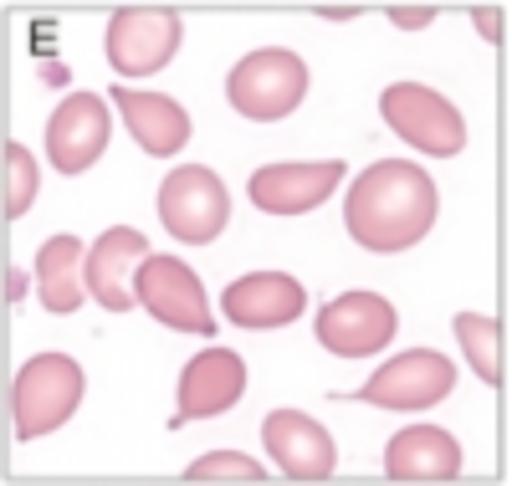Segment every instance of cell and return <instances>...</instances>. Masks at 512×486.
<instances>
[{"mask_svg": "<svg viewBox=\"0 0 512 486\" xmlns=\"http://www.w3.org/2000/svg\"><path fill=\"white\" fill-rule=\"evenodd\" d=\"M436 210H441L436 180L420 164L379 159L354 180V190L344 200V226L364 251L390 256V251L420 246L425 231L436 226Z\"/></svg>", "mask_w": 512, "mask_h": 486, "instance_id": "6da1fadb", "label": "cell"}, {"mask_svg": "<svg viewBox=\"0 0 512 486\" xmlns=\"http://www.w3.org/2000/svg\"><path fill=\"white\" fill-rule=\"evenodd\" d=\"M82 389H88V379H82L77 359H67V353H36V359H26L16 374V389H11L16 440H41V435L62 430L82 405Z\"/></svg>", "mask_w": 512, "mask_h": 486, "instance_id": "7a4b0ae2", "label": "cell"}, {"mask_svg": "<svg viewBox=\"0 0 512 486\" xmlns=\"http://www.w3.org/2000/svg\"><path fill=\"white\" fill-rule=\"evenodd\" d=\"M226 98L241 118L256 123H277L287 113H297V103L308 98V62L297 52L267 47V52H251L231 67L226 77Z\"/></svg>", "mask_w": 512, "mask_h": 486, "instance_id": "3957f363", "label": "cell"}, {"mask_svg": "<svg viewBox=\"0 0 512 486\" xmlns=\"http://www.w3.org/2000/svg\"><path fill=\"white\" fill-rule=\"evenodd\" d=\"M379 113L395 128V139H405L410 149L431 154V159H456L466 149V118L420 82H390L379 93Z\"/></svg>", "mask_w": 512, "mask_h": 486, "instance_id": "277c9868", "label": "cell"}, {"mask_svg": "<svg viewBox=\"0 0 512 486\" xmlns=\"http://www.w3.org/2000/svg\"><path fill=\"white\" fill-rule=\"evenodd\" d=\"M159 220L180 246H210L216 241L231 220V195L216 180V169L185 164V169L169 174L159 185Z\"/></svg>", "mask_w": 512, "mask_h": 486, "instance_id": "5b68a950", "label": "cell"}, {"mask_svg": "<svg viewBox=\"0 0 512 486\" xmlns=\"http://www.w3.org/2000/svg\"><path fill=\"white\" fill-rule=\"evenodd\" d=\"M134 297L139 307L159 323V328H175V333H216V318H210V302L200 277L175 256H144L139 272H134Z\"/></svg>", "mask_w": 512, "mask_h": 486, "instance_id": "8992f818", "label": "cell"}, {"mask_svg": "<svg viewBox=\"0 0 512 486\" xmlns=\"http://www.w3.org/2000/svg\"><path fill=\"white\" fill-rule=\"evenodd\" d=\"M456 384V369L446 353L436 348H410L400 359H390L384 369H374V379L354 394L359 405H379V410H436Z\"/></svg>", "mask_w": 512, "mask_h": 486, "instance_id": "52a82bcc", "label": "cell"}, {"mask_svg": "<svg viewBox=\"0 0 512 486\" xmlns=\"http://www.w3.org/2000/svg\"><path fill=\"white\" fill-rule=\"evenodd\" d=\"M395 333H400V313L379 292H344L323 302L318 313V343L338 359H369V353L390 348Z\"/></svg>", "mask_w": 512, "mask_h": 486, "instance_id": "ba28073f", "label": "cell"}, {"mask_svg": "<svg viewBox=\"0 0 512 486\" xmlns=\"http://www.w3.org/2000/svg\"><path fill=\"white\" fill-rule=\"evenodd\" d=\"M185 41V21L175 11H159V6H144V11H113L108 21V62L118 77H154L159 67L175 62Z\"/></svg>", "mask_w": 512, "mask_h": 486, "instance_id": "9c48e42d", "label": "cell"}, {"mask_svg": "<svg viewBox=\"0 0 512 486\" xmlns=\"http://www.w3.org/2000/svg\"><path fill=\"white\" fill-rule=\"evenodd\" d=\"M338 180H344V159H313V164H267L251 174V205L267 215H308L318 210Z\"/></svg>", "mask_w": 512, "mask_h": 486, "instance_id": "30bf717a", "label": "cell"}, {"mask_svg": "<svg viewBox=\"0 0 512 486\" xmlns=\"http://www.w3.org/2000/svg\"><path fill=\"white\" fill-rule=\"evenodd\" d=\"M108 134H113V123H108V103L98 93L62 98V108L47 123V159H52V169L57 174H82L93 159H103Z\"/></svg>", "mask_w": 512, "mask_h": 486, "instance_id": "8fae6325", "label": "cell"}, {"mask_svg": "<svg viewBox=\"0 0 512 486\" xmlns=\"http://www.w3.org/2000/svg\"><path fill=\"white\" fill-rule=\"evenodd\" d=\"M241 389H246V364H241V353L231 348H205L195 353V359L185 364L180 374V410L169 425H190V420H210V415H226L236 410L241 400Z\"/></svg>", "mask_w": 512, "mask_h": 486, "instance_id": "7c38bea8", "label": "cell"}, {"mask_svg": "<svg viewBox=\"0 0 512 486\" xmlns=\"http://www.w3.org/2000/svg\"><path fill=\"white\" fill-rule=\"evenodd\" d=\"M303 307H308V292L287 272H251V277H241L221 292V313L246 333L287 328V323H297Z\"/></svg>", "mask_w": 512, "mask_h": 486, "instance_id": "4fadbf2b", "label": "cell"}, {"mask_svg": "<svg viewBox=\"0 0 512 486\" xmlns=\"http://www.w3.org/2000/svg\"><path fill=\"white\" fill-rule=\"evenodd\" d=\"M262 446L272 451L277 471L292 481H328L333 476V435L303 410H272L262 420Z\"/></svg>", "mask_w": 512, "mask_h": 486, "instance_id": "5bb4252c", "label": "cell"}, {"mask_svg": "<svg viewBox=\"0 0 512 486\" xmlns=\"http://www.w3.org/2000/svg\"><path fill=\"white\" fill-rule=\"evenodd\" d=\"M144 236L134 226H113L93 241L88 261H82V277H88V292L98 307H108V313H128L139 297H134V272L144 261Z\"/></svg>", "mask_w": 512, "mask_h": 486, "instance_id": "9a60e30c", "label": "cell"}, {"mask_svg": "<svg viewBox=\"0 0 512 486\" xmlns=\"http://www.w3.org/2000/svg\"><path fill=\"white\" fill-rule=\"evenodd\" d=\"M113 103L123 113V128L134 134V144L149 154V159H175L185 144H190V113L164 98V93H134V87H113Z\"/></svg>", "mask_w": 512, "mask_h": 486, "instance_id": "2e32d148", "label": "cell"}, {"mask_svg": "<svg viewBox=\"0 0 512 486\" xmlns=\"http://www.w3.org/2000/svg\"><path fill=\"white\" fill-rule=\"evenodd\" d=\"M461 440L441 425H410L384 446V476L390 481H451L461 476Z\"/></svg>", "mask_w": 512, "mask_h": 486, "instance_id": "e0dca14e", "label": "cell"}, {"mask_svg": "<svg viewBox=\"0 0 512 486\" xmlns=\"http://www.w3.org/2000/svg\"><path fill=\"white\" fill-rule=\"evenodd\" d=\"M82 261H88V246L77 236H52L36 251V287H41V307L57 318L77 313L88 302V277H82Z\"/></svg>", "mask_w": 512, "mask_h": 486, "instance_id": "ac0fdd59", "label": "cell"}, {"mask_svg": "<svg viewBox=\"0 0 512 486\" xmlns=\"http://www.w3.org/2000/svg\"><path fill=\"white\" fill-rule=\"evenodd\" d=\"M451 333L461 338V353L472 359L482 384H502V328L492 318H482V313H456Z\"/></svg>", "mask_w": 512, "mask_h": 486, "instance_id": "d6986e66", "label": "cell"}, {"mask_svg": "<svg viewBox=\"0 0 512 486\" xmlns=\"http://www.w3.org/2000/svg\"><path fill=\"white\" fill-rule=\"evenodd\" d=\"M36 200V159L26 144H6V215L21 220Z\"/></svg>", "mask_w": 512, "mask_h": 486, "instance_id": "ffe728a7", "label": "cell"}, {"mask_svg": "<svg viewBox=\"0 0 512 486\" xmlns=\"http://www.w3.org/2000/svg\"><path fill=\"white\" fill-rule=\"evenodd\" d=\"M262 466H256L251 456H241V451H216V456H200L190 471H185V481H256L262 486Z\"/></svg>", "mask_w": 512, "mask_h": 486, "instance_id": "44dd1931", "label": "cell"}, {"mask_svg": "<svg viewBox=\"0 0 512 486\" xmlns=\"http://www.w3.org/2000/svg\"><path fill=\"white\" fill-rule=\"evenodd\" d=\"M390 21L405 26V31H420V26H431V21H436V11H390Z\"/></svg>", "mask_w": 512, "mask_h": 486, "instance_id": "7402d4cb", "label": "cell"}, {"mask_svg": "<svg viewBox=\"0 0 512 486\" xmlns=\"http://www.w3.org/2000/svg\"><path fill=\"white\" fill-rule=\"evenodd\" d=\"M477 26H482V36L492 41V47H502V16L497 11H477Z\"/></svg>", "mask_w": 512, "mask_h": 486, "instance_id": "603a6c76", "label": "cell"}, {"mask_svg": "<svg viewBox=\"0 0 512 486\" xmlns=\"http://www.w3.org/2000/svg\"><path fill=\"white\" fill-rule=\"evenodd\" d=\"M21 292H26V282H21V272H11V277H6V297L21 302Z\"/></svg>", "mask_w": 512, "mask_h": 486, "instance_id": "cb8c5ba5", "label": "cell"}]
</instances>
